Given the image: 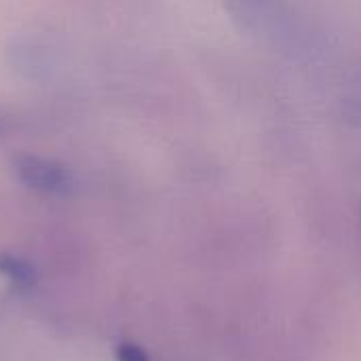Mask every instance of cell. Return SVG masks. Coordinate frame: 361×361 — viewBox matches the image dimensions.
Listing matches in <instances>:
<instances>
[{
	"instance_id": "2",
	"label": "cell",
	"mask_w": 361,
	"mask_h": 361,
	"mask_svg": "<svg viewBox=\"0 0 361 361\" xmlns=\"http://www.w3.org/2000/svg\"><path fill=\"white\" fill-rule=\"evenodd\" d=\"M15 173L21 184L44 195H61L70 188V173L53 161L40 157H21L15 161Z\"/></svg>"
},
{
	"instance_id": "3",
	"label": "cell",
	"mask_w": 361,
	"mask_h": 361,
	"mask_svg": "<svg viewBox=\"0 0 361 361\" xmlns=\"http://www.w3.org/2000/svg\"><path fill=\"white\" fill-rule=\"evenodd\" d=\"M0 275L6 277L17 290H27L36 281V273L25 260L15 258L4 252H0Z\"/></svg>"
},
{
	"instance_id": "1",
	"label": "cell",
	"mask_w": 361,
	"mask_h": 361,
	"mask_svg": "<svg viewBox=\"0 0 361 361\" xmlns=\"http://www.w3.org/2000/svg\"><path fill=\"white\" fill-rule=\"evenodd\" d=\"M226 11L243 30L292 57H311L322 49L324 34L298 0H226Z\"/></svg>"
},
{
	"instance_id": "4",
	"label": "cell",
	"mask_w": 361,
	"mask_h": 361,
	"mask_svg": "<svg viewBox=\"0 0 361 361\" xmlns=\"http://www.w3.org/2000/svg\"><path fill=\"white\" fill-rule=\"evenodd\" d=\"M116 360L118 361H148V355H146V353H144L140 347L125 343V345H118V347H116Z\"/></svg>"
},
{
	"instance_id": "5",
	"label": "cell",
	"mask_w": 361,
	"mask_h": 361,
	"mask_svg": "<svg viewBox=\"0 0 361 361\" xmlns=\"http://www.w3.org/2000/svg\"><path fill=\"white\" fill-rule=\"evenodd\" d=\"M4 131H6V118L0 116V133H4Z\"/></svg>"
}]
</instances>
